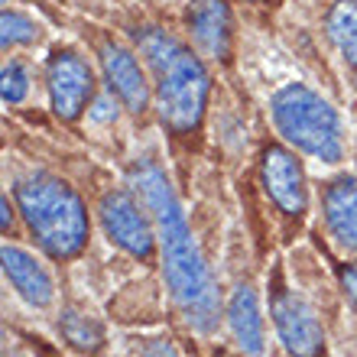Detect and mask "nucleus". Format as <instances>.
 I'll use <instances>...</instances> for the list:
<instances>
[{"instance_id":"f257e3e1","label":"nucleus","mask_w":357,"mask_h":357,"mask_svg":"<svg viewBox=\"0 0 357 357\" xmlns=\"http://www.w3.org/2000/svg\"><path fill=\"white\" fill-rule=\"evenodd\" d=\"M130 188L140 195L153 218L162 280H166L172 305L188 328H195L198 335H211L225 319V302L218 292L215 273L208 266L198 241L192 237V227L178 205L169 176L153 160H140L130 166Z\"/></svg>"},{"instance_id":"f03ea898","label":"nucleus","mask_w":357,"mask_h":357,"mask_svg":"<svg viewBox=\"0 0 357 357\" xmlns=\"http://www.w3.org/2000/svg\"><path fill=\"white\" fill-rule=\"evenodd\" d=\"M137 46L153 75V101L160 111V121L172 133L198 130L208 107V91H211L205 62L182 39L156 26L140 29Z\"/></svg>"},{"instance_id":"7ed1b4c3","label":"nucleus","mask_w":357,"mask_h":357,"mask_svg":"<svg viewBox=\"0 0 357 357\" xmlns=\"http://www.w3.org/2000/svg\"><path fill=\"white\" fill-rule=\"evenodd\" d=\"M13 195L29 234L52 260H72L85 250L91 225L85 202L68 182L36 172L29 178H20Z\"/></svg>"},{"instance_id":"20e7f679","label":"nucleus","mask_w":357,"mask_h":357,"mask_svg":"<svg viewBox=\"0 0 357 357\" xmlns=\"http://www.w3.org/2000/svg\"><path fill=\"white\" fill-rule=\"evenodd\" d=\"M273 123L292 150L305 153L312 160L321 162H341L344 160V123L341 114L328 98H321L309 85H292L280 88L270 101Z\"/></svg>"},{"instance_id":"39448f33","label":"nucleus","mask_w":357,"mask_h":357,"mask_svg":"<svg viewBox=\"0 0 357 357\" xmlns=\"http://www.w3.org/2000/svg\"><path fill=\"white\" fill-rule=\"evenodd\" d=\"M98 218H101L104 237H107L117 250L130 254L133 260H153V257L160 254V250H156L153 218L133 188L130 192H127V188L104 192L101 202H98Z\"/></svg>"},{"instance_id":"423d86ee","label":"nucleus","mask_w":357,"mask_h":357,"mask_svg":"<svg viewBox=\"0 0 357 357\" xmlns=\"http://www.w3.org/2000/svg\"><path fill=\"white\" fill-rule=\"evenodd\" d=\"M270 319L276 338L292 357H321L325 354V328L319 315L299 292L276 286L270 296Z\"/></svg>"},{"instance_id":"0eeeda50","label":"nucleus","mask_w":357,"mask_h":357,"mask_svg":"<svg viewBox=\"0 0 357 357\" xmlns=\"http://www.w3.org/2000/svg\"><path fill=\"white\" fill-rule=\"evenodd\" d=\"M46 88L52 111L62 121H78L94 94L91 66L78 56L75 49H56L46 62Z\"/></svg>"},{"instance_id":"6e6552de","label":"nucleus","mask_w":357,"mask_h":357,"mask_svg":"<svg viewBox=\"0 0 357 357\" xmlns=\"http://www.w3.org/2000/svg\"><path fill=\"white\" fill-rule=\"evenodd\" d=\"M260 178L270 202L282 215L299 218L309 208V185H305V169L302 160L286 146H266L264 162H260Z\"/></svg>"},{"instance_id":"1a4fd4ad","label":"nucleus","mask_w":357,"mask_h":357,"mask_svg":"<svg viewBox=\"0 0 357 357\" xmlns=\"http://www.w3.org/2000/svg\"><path fill=\"white\" fill-rule=\"evenodd\" d=\"M98 59H101V72L104 82L111 88V94L127 107L130 114H143L153 101V82H146L140 62L127 46L121 43H104L98 49Z\"/></svg>"},{"instance_id":"9d476101","label":"nucleus","mask_w":357,"mask_h":357,"mask_svg":"<svg viewBox=\"0 0 357 357\" xmlns=\"http://www.w3.org/2000/svg\"><path fill=\"white\" fill-rule=\"evenodd\" d=\"M0 260H3V276L13 286L20 299L33 305V309H49L56 302V282L49 276V270L39 264L33 254L20 250L13 244H3L0 250Z\"/></svg>"},{"instance_id":"9b49d317","label":"nucleus","mask_w":357,"mask_h":357,"mask_svg":"<svg viewBox=\"0 0 357 357\" xmlns=\"http://www.w3.org/2000/svg\"><path fill=\"white\" fill-rule=\"evenodd\" d=\"M225 321L231 338L237 341V348L244 357H264L266 351V321L260 299L250 286H237L225 302Z\"/></svg>"},{"instance_id":"f8f14e48","label":"nucleus","mask_w":357,"mask_h":357,"mask_svg":"<svg viewBox=\"0 0 357 357\" xmlns=\"http://www.w3.org/2000/svg\"><path fill=\"white\" fill-rule=\"evenodd\" d=\"M321 218L331 241L357 257V176L331 178L321 195Z\"/></svg>"},{"instance_id":"ddd939ff","label":"nucleus","mask_w":357,"mask_h":357,"mask_svg":"<svg viewBox=\"0 0 357 357\" xmlns=\"http://www.w3.org/2000/svg\"><path fill=\"white\" fill-rule=\"evenodd\" d=\"M188 33L198 43L202 52L215 59H227L234 46V26H231V10L225 0H192L188 3Z\"/></svg>"},{"instance_id":"4468645a","label":"nucleus","mask_w":357,"mask_h":357,"mask_svg":"<svg viewBox=\"0 0 357 357\" xmlns=\"http://www.w3.org/2000/svg\"><path fill=\"white\" fill-rule=\"evenodd\" d=\"M325 33L344 66L357 72V0H335L325 13Z\"/></svg>"},{"instance_id":"2eb2a0df","label":"nucleus","mask_w":357,"mask_h":357,"mask_svg":"<svg viewBox=\"0 0 357 357\" xmlns=\"http://www.w3.org/2000/svg\"><path fill=\"white\" fill-rule=\"evenodd\" d=\"M59 335L78 354H98L104 348V325L94 319L91 312L62 309V315H59Z\"/></svg>"},{"instance_id":"dca6fc26","label":"nucleus","mask_w":357,"mask_h":357,"mask_svg":"<svg viewBox=\"0 0 357 357\" xmlns=\"http://www.w3.org/2000/svg\"><path fill=\"white\" fill-rule=\"evenodd\" d=\"M3 49H13V46H26L36 39V23L20 13V10H3Z\"/></svg>"},{"instance_id":"f3484780","label":"nucleus","mask_w":357,"mask_h":357,"mask_svg":"<svg viewBox=\"0 0 357 357\" xmlns=\"http://www.w3.org/2000/svg\"><path fill=\"white\" fill-rule=\"evenodd\" d=\"M29 94V72L20 59L3 62V104H20Z\"/></svg>"},{"instance_id":"a211bd4d","label":"nucleus","mask_w":357,"mask_h":357,"mask_svg":"<svg viewBox=\"0 0 357 357\" xmlns=\"http://www.w3.org/2000/svg\"><path fill=\"white\" fill-rule=\"evenodd\" d=\"M137 354L140 357H182L169 338H140L137 341Z\"/></svg>"},{"instance_id":"6ab92c4d","label":"nucleus","mask_w":357,"mask_h":357,"mask_svg":"<svg viewBox=\"0 0 357 357\" xmlns=\"http://www.w3.org/2000/svg\"><path fill=\"white\" fill-rule=\"evenodd\" d=\"M338 282H341V289H344V296H348L351 309L357 312V264H341L338 266Z\"/></svg>"},{"instance_id":"aec40b11","label":"nucleus","mask_w":357,"mask_h":357,"mask_svg":"<svg viewBox=\"0 0 357 357\" xmlns=\"http://www.w3.org/2000/svg\"><path fill=\"white\" fill-rule=\"evenodd\" d=\"M0 211H3V234L10 231V221H13V211H10V198L3 195V202H0Z\"/></svg>"}]
</instances>
